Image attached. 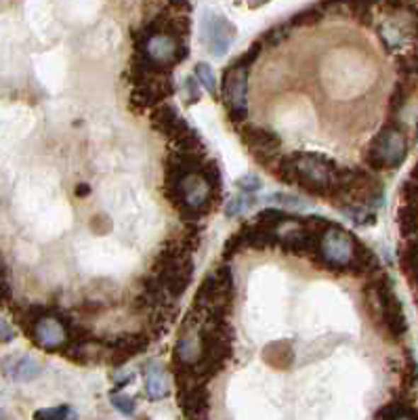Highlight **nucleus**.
Returning a JSON list of instances; mask_svg holds the SVG:
<instances>
[{"label":"nucleus","mask_w":418,"mask_h":420,"mask_svg":"<svg viewBox=\"0 0 418 420\" xmlns=\"http://www.w3.org/2000/svg\"><path fill=\"white\" fill-rule=\"evenodd\" d=\"M408 156V135L400 122L391 120L370 141L366 164L370 171H393L404 164Z\"/></svg>","instance_id":"5"},{"label":"nucleus","mask_w":418,"mask_h":420,"mask_svg":"<svg viewBox=\"0 0 418 420\" xmlns=\"http://www.w3.org/2000/svg\"><path fill=\"white\" fill-rule=\"evenodd\" d=\"M246 227V248H252V250H271V248H278L280 246V234L278 229H271L267 225H261V223H250V225H244Z\"/></svg>","instance_id":"16"},{"label":"nucleus","mask_w":418,"mask_h":420,"mask_svg":"<svg viewBox=\"0 0 418 420\" xmlns=\"http://www.w3.org/2000/svg\"><path fill=\"white\" fill-rule=\"evenodd\" d=\"M9 278V269H6V263L0 259V280H6Z\"/></svg>","instance_id":"36"},{"label":"nucleus","mask_w":418,"mask_h":420,"mask_svg":"<svg viewBox=\"0 0 418 420\" xmlns=\"http://www.w3.org/2000/svg\"><path fill=\"white\" fill-rule=\"evenodd\" d=\"M412 84H414V80H408V78H404V82H397V84H395V91H393L391 101H389V112H391V116H395V114L406 106V101L410 99V95H412Z\"/></svg>","instance_id":"24"},{"label":"nucleus","mask_w":418,"mask_h":420,"mask_svg":"<svg viewBox=\"0 0 418 420\" xmlns=\"http://www.w3.org/2000/svg\"><path fill=\"white\" fill-rule=\"evenodd\" d=\"M380 0H347L345 6L347 11L356 17V21L361 25H370L372 23V8L378 4Z\"/></svg>","instance_id":"22"},{"label":"nucleus","mask_w":418,"mask_h":420,"mask_svg":"<svg viewBox=\"0 0 418 420\" xmlns=\"http://www.w3.org/2000/svg\"><path fill=\"white\" fill-rule=\"evenodd\" d=\"M366 295H368L372 317L383 326V330L393 341H402L408 332V319H406L402 300L397 299L393 290V280L383 269H378L376 273L370 276Z\"/></svg>","instance_id":"2"},{"label":"nucleus","mask_w":418,"mask_h":420,"mask_svg":"<svg viewBox=\"0 0 418 420\" xmlns=\"http://www.w3.org/2000/svg\"><path fill=\"white\" fill-rule=\"evenodd\" d=\"M89 191H91L89 185H78V187H76V195H86Z\"/></svg>","instance_id":"37"},{"label":"nucleus","mask_w":418,"mask_h":420,"mask_svg":"<svg viewBox=\"0 0 418 420\" xmlns=\"http://www.w3.org/2000/svg\"><path fill=\"white\" fill-rule=\"evenodd\" d=\"M193 72H196V78L200 80V84H202L213 97H219V84H217V78H215V74H213V67H210L208 63L200 61V63H196Z\"/></svg>","instance_id":"25"},{"label":"nucleus","mask_w":418,"mask_h":420,"mask_svg":"<svg viewBox=\"0 0 418 420\" xmlns=\"http://www.w3.org/2000/svg\"><path fill=\"white\" fill-rule=\"evenodd\" d=\"M412 179H418V162L414 164V169H412V175H410Z\"/></svg>","instance_id":"39"},{"label":"nucleus","mask_w":418,"mask_h":420,"mask_svg":"<svg viewBox=\"0 0 418 420\" xmlns=\"http://www.w3.org/2000/svg\"><path fill=\"white\" fill-rule=\"evenodd\" d=\"M254 221L261 223V225H267L271 229H280L282 225H286L290 221H299V217H295V215H290V212H286L282 208H265V210H261L256 215Z\"/></svg>","instance_id":"21"},{"label":"nucleus","mask_w":418,"mask_h":420,"mask_svg":"<svg viewBox=\"0 0 418 420\" xmlns=\"http://www.w3.org/2000/svg\"><path fill=\"white\" fill-rule=\"evenodd\" d=\"M374 416H376V419L414 420V419H418V408L414 406V402H408V399H402V397H397V402H391V404L383 406V408H380V410H378Z\"/></svg>","instance_id":"18"},{"label":"nucleus","mask_w":418,"mask_h":420,"mask_svg":"<svg viewBox=\"0 0 418 420\" xmlns=\"http://www.w3.org/2000/svg\"><path fill=\"white\" fill-rule=\"evenodd\" d=\"M145 397L149 402H162L171 395V382L166 372L158 363H147L145 365Z\"/></svg>","instance_id":"15"},{"label":"nucleus","mask_w":418,"mask_h":420,"mask_svg":"<svg viewBox=\"0 0 418 420\" xmlns=\"http://www.w3.org/2000/svg\"><path fill=\"white\" fill-rule=\"evenodd\" d=\"M110 402H112V406H114L118 412H122V414H135V410H137L135 399L128 397V395H122L118 391L110 393Z\"/></svg>","instance_id":"31"},{"label":"nucleus","mask_w":418,"mask_h":420,"mask_svg":"<svg viewBox=\"0 0 418 420\" xmlns=\"http://www.w3.org/2000/svg\"><path fill=\"white\" fill-rule=\"evenodd\" d=\"M236 299V284H234V273L227 263H221L210 271L196 297H193V309L200 313H215V315H230L232 305Z\"/></svg>","instance_id":"6"},{"label":"nucleus","mask_w":418,"mask_h":420,"mask_svg":"<svg viewBox=\"0 0 418 420\" xmlns=\"http://www.w3.org/2000/svg\"><path fill=\"white\" fill-rule=\"evenodd\" d=\"M358 246L359 240L351 232H347L345 227L332 221V225L320 236V242L309 259L322 269L334 273H347L354 263Z\"/></svg>","instance_id":"4"},{"label":"nucleus","mask_w":418,"mask_h":420,"mask_svg":"<svg viewBox=\"0 0 418 420\" xmlns=\"http://www.w3.org/2000/svg\"><path fill=\"white\" fill-rule=\"evenodd\" d=\"M4 370H6V376H11L13 380H17V382H30V380H34V378L40 376L43 365L36 360L23 356V358L6 361Z\"/></svg>","instance_id":"17"},{"label":"nucleus","mask_w":418,"mask_h":420,"mask_svg":"<svg viewBox=\"0 0 418 420\" xmlns=\"http://www.w3.org/2000/svg\"><path fill=\"white\" fill-rule=\"evenodd\" d=\"M34 419H45V420H63V419H76V412L69 406H55V408H45L38 410L34 414Z\"/></svg>","instance_id":"29"},{"label":"nucleus","mask_w":418,"mask_h":420,"mask_svg":"<svg viewBox=\"0 0 418 420\" xmlns=\"http://www.w3.org/2000/svg\"><path fill=\"white\" fill-rule=\"evenodd\" d=\"M103 345L108 351V361L112 365H122L147 349L149 336L145 332H124L114 336L112 341H103Z\"/></svg>","instance_id":"13"},{"label":"nucleus","mask_w":418,"mask_h":420,"mask_svg":"<svg viewBox=\"0 0 418 420\" xmlns=\"http://www.w3.org/2000/svg\"><path fill=\"white\" fill-rule=\"evenodd\" d=\"M132 82V103L139 108H156L158 103L166 101L175 93V82L171 72H152L145 76H139Z\"/></svg>","instance_id":"9"},{"label":"nucleus","mask_w":418,"mask_h":420,"mask_svg":"<svg viewBox=\"0 0 418 420\" xmlns=\"http://www.w3.org/2000/svg\"><path fill=\"white\" fill-rule=\"evenodd\" d=\"M290 28H293L290 23L273 25V28H269L265 34H261V42H263L265 47H278V45H282V42L288 38V30H290Z\"/></svg>","instance_id":"27"},{"label":"nucleus","mask_w":418,"mask_h":420,"mask_svg":"<svg viewBox=\"0 0 418 420\" xmlns=\"http://www.w3.org/2000/svg\"><path fill=\"white\" fill-rule=\"evenodd\" d=\"M248 76L250 67L238 59L225 67L221 95L227 108V116L234 124H244L248 120Z\"/></svg>","instance_id":"8"},{"label":"nucleus","mask_w":418,"mask_h":420,"mask_svg":"<svg viewBox=\"0 0 418 420\" xmlns=\"http://www.w3.org/2000/svg\"><path fill=\"white\" fill-rule=\"evenodd\" d=\"M347 219H351L356 225L359 227H370L376 223V210L366 206V204H354V202H347V204H339L337 206Z\"/></svg>","instance_id":"19"},{"label":"nucleus","mask_w":418,"mask_h":420,"mask_svg":"<svg viewBox=\"0 0 418 420\" xmlns=\"http://www.w3.org/2000/svg\"><path fill=\"white\" fill-rule=\"evenodd\" d=\"M200 30H202V42L217 57L225 55L238 36V28L227 17H223L219 13H210V11L204 13Z\"/></svg>","instance_id":"11"},{"label":"nucleus","mask_w":418,"mask_h":420,"mask_svg":"<svg viewBox=\"0 0 418 420\" xmlns=\"http://www.w3.org/2000/svg\"><path fill=\"white\" fill-rule=\"evenodd\" d=\"M183 93H185V103L187 106H193L202 99V91H200V84L193 76H187L183 78Z\"/></svg>","instance_id":"30"},{"label":"nucleus","mask_w":418,"mask_h":420,"mask_svg":"<svg viewBox=\"0 0 418 420\" xmlns=\"http://www.w3.org/2000/svg\"><path fill=\"white\" fill-rule=\"evenodd\" d=\"M254 202V198H252V193H244V191H239L238 195H234V198H230V202L225 204V217L227 219H236L239 217L250 204Z\"/></svg>","instance_id":"26"},{"label":"nucleus","mask_w":418,"mask_h":420,"mask_svg":"<svg viewBox=\"0 0 418 420\" xmlns=\"http://www.w3.org/2000/svg\"><path fill=\"white\" fill-rule=\"evenodd\" d=\"M2 416H4V414H2V412H0V419H2Z\"/></svg>","instance_id":"40"},{"label":"nucleus","mask_w":418,"mask_h":420,"mask_svg":"<svg viewBox=\"0 0 418 420\" xmlns=\"http://www.w3.org/2000/svg\"><path fill=\"white\" fill-rule=\"evenodd\" d=\"M15 336H17L15 328L0 317V343H11V341H15Z\"/></svg>","instance_id":"35"},{"label":"nucleus","mask_w":418,"mask_h":420,"mask_svg":"<svg viewBox=\"0 0 418 420\" xmlns=\"http://www.w3.org/2000/svg\"><path fill=\"white\" fill-rule=\"evenodd\" d=\"M152 126L162 135V137H166L169 141H177L181 139L191 126L187 124V122L183 120V116H181L179 112H177V108H173V106H169V103H158L156 108H154V112H152Z\"/></svg>","instance_id":"14"},{"label":"nucleus","mask_w":418,"mask_h":420,"mask_svg":"<svg viewBox=\"0 0 418 420\" xmlns=\"http://www.w3.org/2000/svg\"><path fill=\"white\" fill-rule=\"evenodd\" d=\"M267 202L271 204H280V206H290V208H297V206H305V200L299 195H290V193H271L265 198Z\"/></svg>","instance_id":"33"},{"label":"nucleus","mask_w":418,"mask_h":420,"mask_svg":"<svg viewBox=\"0 0 418 420\" xmlns=\"http://www.w3.org/2000/svg\"><path fill=\"white\" fill-rule=\"evenodd\" d=\"M402 198H404L406 204H412L418 208V179L410 177L402 185Z\"/></svg>","instance_id":"34"},{"label":"nucleus","mask_w":418,"mask_h":420,"mask_svg":"<svg viewBox=\"0 0 418 420\" xmlns=\"http://www.w3.org/2000/svg\"><path fill=\"white\" fill-rule=\"evenodd\" d=\"M236 187H238L239 191H244V193H256L263 187V181H261L259 175L248 173V175H244V177H239L236 181Z\"/></svg>","instance_id":"32"},{"label":"nucleus","mask_w":418,"mask_h":420,"mask_svg":"<svg viewBox=\"0 0 418 420\" xmlns=\"http://www.w3.org/2000/svg\"><path fill=\"white\" fill-rule=\"evenodd\" d=\"M69 317L60 311L57 307H53V311L45 317H40L34 328L30 330L28 336H32V341L45 349V351H61L67 343V326H69Z\"/></svg>","instance_id":"12"},{"label":"nucleus","mask_w":418,"mask_h":420,"mask_svg":"<svg viewBox=\"0 0 418 420\" xmlns=\"http://www.w3.org/2000/svg\"><path fill=\"white\" fill-rule=\"evenodd\" d=\"M324 11H322V6L320 4H315V6H307V8H303L299 13H295L293 17H290V25L293 28H307V25H315V23H320L322 19H324Z\"/></svg>","instance_id":"23"},{"label":"nucleus","mask_w":418,"mask_h":420,"mask_svg":"<svg viewBox=\"0 0 418 420\" xmlns=\"http://www.w3.org/2000/svg\"><path fill=\"white\" fill-rule=\"evenodd\" d=\"M397 225L404 238L418 236V208L412 204H406L397 210Z\"/></svg>","instance_id":"20"},{"label":"nucleus","mask_w":418,"mask_h":420,"mask_svg":"<svg viewBox=\"0 0 418 420\" xmlns=\"http://www.w3.org/2000/svg\"><path fill=\"white\" fill-rule=\"evenodd\" d=\"M248 2H250L252 8H256V6H261V4H265V2H269V0H248Z\"/></svg>","instance_id":"38"},{"label":"nucleus","mask_w":418,"mask_h":420,"mask_svg":"<svg viewBox=\"0 0 418 420\" xmlns=\"http://www.w3.org/2000/svg\"><path fill=\"white\" fill-rule=\"evenodd\" d=\"M271 173L282 183L297 185L313 198L332 200L341 166L324 154L299 152L290 156H280L273 162Z\"/></svg>","instance_id":"1"},{"label":"nucleus","mask_w":418,"mask_h":420,"mask_svg":"<svg viewBox=\"0 0 418 420\" xmlns=\"http://www.w3.org/2000/svg\"><path fill=\"white\" fill-rule=\"evenodd\" d=\"M242 248H246V227L242 225L238 232L230 238V240L225 242V246H223V256L225 259H232V256H236Z\"/></svg>","instance_id":"28"},{"label":"nucleus","mask_w":418,"mask_h":420,"mask_svg":"<svg viewBox=\"0 0 418 420\" xmlns=\"http://www.w3.org/2000/svg\"><path fill=\"white\" fill-rule=\"evenodd\" d=\"M132 42H135V53H141L154 65L169 69V72L175 65L183 63L189 55L187 38L173 36L169 32H147L141 28L135 32Z\"/></svg>","instance_id":"7"},{"label":"nucleus","mask_w":418,"mask_h":420,"mask_svg":"<svg viewBox=\"0 0 418 420\" xmlns=\"http://www.w3.org/2000/svg\"><path fill=\"white\" fill-rule=\"evenodd\" d=\"M152 273L158 278V282L171 299H181L193 278L191 250H187L181 240L166 242L162 250L156 254Z\"/></svg>","instance_id":"3"},{"label":"nucleus","mask_w":418,"mask_h":420,"mask_svg":"<svg viewBox=\"0 0 418 420\" xmlns=\"http://www.w3.org/2000/svg\"><path fill=\"white\" fill-rule=\"evenodd\" d=\"M242 141L244 145L250 149L252 158L261 164V166H267L271 169L273 162L282 156L280 149H282V139L269 130V128H263V126H256V124H246L242 128Z\"/></svg>","instance_id":"10"}]
</instances>
